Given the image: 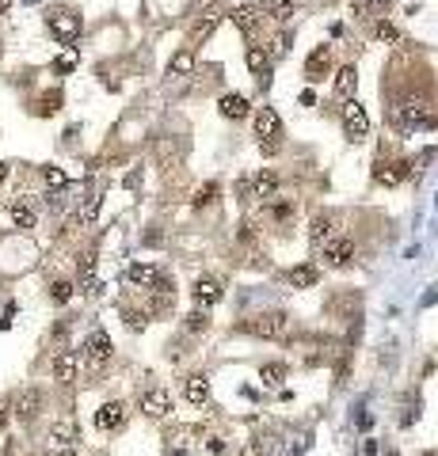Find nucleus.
I'll return each instance as SVG.
<instances>
[{
  "label": "nucleus",
  "instance_id": "obj_1",
  "mask_svg": "<svg viewBox=\"0 0 438 456\" xmlns=\"http://www.w3.org/2000/svg\"><path fill=\"white\" fill-rule=\"evenodd\" d=\"M393 126H400V130L435 126V114H430L427 99H404V103H397V106H393Z\"/></svg>",
  "mask_w": 438,
  "mask_h": 456
},
{
  "label": "nucleus",
  "instance_id": "obj_2",
  "mask_svg": "<svg viewBox=\"0 0 438 456\" xmlns=\"http://www.w3.org/2000/svg\"><path fill=\"white\" fill-rule=\"evenodd\" d=\"M46 23H50V34L61 42V46H73L76 38H80V16L76 12H69V8H54L50 16H46Z\"/></svg>",
  "mask_w": 438,
  "mask_h": 456
},
{
  "label": "nucleus",
  "instance_id": "obj_3",
  "mask_svg": "<svg viewBox=\"0 0 438 456\" xmlns=\"http://www.w3.org/2000/svg\"><path fill=\"white\" fill-rule=\"evenodd\" d=\"M240 331L259 334V339H274V334L286 331V316H282V312H263V316H248L244 323H240Z\"/></svg>",
  "mask_w": 438,
  "mask_h": 456
},
{
  "label": "nucleus",
  "instance_id": "obj_4",
  "mask_svg": "<svg viewBox=\"0 0 438 456\" xmlns=\"http://www.w3.org/2000/svg\"><path fill=\"white\" fill-rule=\"evenodd\" d=\"M343 133H347V141H366V133H370V114L355 99H347V106H343Z\"/></svg>",
  "mask_w": 438,
  "mask_h": 456
},
{
  "label": "nucleus",
  "instance_id": "obj_5",
  "mask_svg": "<svg viewBox=\"0 0 438 456\" xmlns=\"http://www.w3.org/2000/svg\"><path fill=\"white\" fill-rule=\"evenodd\" d=\"M111 350H115V346H111V334L107 331H91L88 339H84V358H88L91 365H107Z\"/></svg>",
  "mask_w": 438,
  "mask_h": 456
},
{
  "label": "nucleus",
  "instance_id": "obj_6",
  "mask_svg": "<svg viewBox=\"0 0 438 456\" xmlns=\"http://www.w3.org/2000/svg\"><path fill=\"white\" fill-rule=\"evenodd\" d=\"M351 259H355V244H351L347 236H328L324 240V262H328V266H347Z\"/></svg>",
  "mask_w": 438,
  "mask_h": 456
},
{
  "label": "nucleus",
  "instance_id": "obj_7",
  "mask_svg": "<svg viewBox=\"0 0 438 456\" xmlns=\"http://www.w3.org/2000/svg\"><path fill=\"white\" fill-rule=\"evenodd\" d=\"M256 137L259 141H282V118L271 106H259L256 111Z\"/></svg>",
  "mask_w": 438,
  "mask_h": 456
},
{
  "label": "nucleus",
  "instance_id": "obj_8",
  "mask_svg": "<svg viewBox=\"0 0 438 456\" xmlns=\"http://www.w3.org/2000/svg\"><path fill=\"white\" fill-rule=\"evenodd\" d=\"M373 179L385 183V187H400V183L408 179V163H404V160H377V168H373Z\"/></svg>",
  "mask_w": 438,
  "mask_h": 456
},
{
  "label": "nucleus",
  "instance_id": "obj_9",
  "mask_svg": "<svg viewBox=\"0 0 438 456\" xmlns=\"http://www.w3.org/2000/svg\"><path fill=\"white\" fill-rule=\"evenodd\" d=\"M122 422H126V407L118 403V399H111V403H103V407L96 411V426H100L103 433L122 430Z\"/></svg>",
  "mask_w": 438,
  "mask_h": 456
},
{
  "label": "nucleus",
  "instance_id": "obj_10",
  "mask_svg": "<svg viewBox=\"0 0 438 456\" xmlns=\"http://www.w3.org/2000/svg\"><path fill=\"white\" fill-rule=\"evenodd\" d=\"M141 411L149 418H164L168 411H172V396H168L164 388H153V391H145L141 396Z\"/></svg>",
  "mask_w": 438,
  "mask_h": 456
},
{
  "label": "nucleus",
  "instance_id": "obj_11",
  "mask_svg": "<svg viewBox=\"0 0 438 456\" xmlns=\"http://www.w3.org/2000/svg\"><path fill=\"white\" fill-rule=\"evenodd\" d=\"M195 301H199L202 312L214 308V304L221 301V285H217L214 277H199V282H195Z\"/></svg>",
  "mask_w": 438,
  "mask_h": 456
},
{
  "label": "nucleus",
  "instance_id": "obj_12",
  "mask_svg": "<svg viewBox=\"0 0 438 456\" xmlns=\"http://www.w3.org/2000/svg\"><path fill=\"white\" fill-rule=\"evenodd\" d=\"M183 396L195 403V407H202V403H210V380L202 373H195V376H187L183 380Z\"/></svg>",
  "mask_w": 438,
  "mask_h": 456
},
{
  "label": "nucleus",
  "instance_id": "obj_13",
  "mask_svg": "<svg viewBox=\"0 0 438 456\" xmlns=\"http://www.w3.org/2000/svg\"><path fill=\"white\" fill-rule=\"evenodd\" d=\"M328 65H331V49H328V46H316L313 54H309V61H305V73H309V80H324Z\"/></svg>",
  "mask_w": 438,
  "mask_h": 456
},
{
  "label": "nucleus",
  "instance_id": "obj_14",
  "mask_svg": "<svg viewBox=\"0 0 438 456\" xmlns=\"http://www.w3.org/2000/svg\"><path fill=\"white\" fill-rule=\"evenodd\" d=\"M316 282H320V266H313V262H301V266L289 270V285L294 289H313Z\"/></svg>",
  "mask_w": 438,
  "mask_h": 456
},
{
  "label": "nucleus",
  "instance_id": "obj_15",
  "mask_svg": "<svg viewBox=\"0 0 438 456\" xmlns=\"http://www.w3.org/2000/svg\"><path fill=\"white\" fill-rule=\"evenodd\" d=\"M160 277L157 266H149V262H133L130 270H126V282L130 285H141V289H153V282Z\"/></svg>",
  "mask_w": 438,
  "mask_h": 456
},
{
  "label": "nucleus",
  "instance_id": "obj_16",
  "mask_svg": "<svg viewBox=\"0 0 438 456\" xmlns=\"http://www.w3.org/2000/svg\"><path fill=\"white\" fill-rule=\"evenodd\" d=\"M252 198H259V202H271L274 194H278V179H274L271 171H259L256 179H252Z\"/></svg>",
  "mask_w": 438,
  "mask_h": 456
},
{
  "label": "nucleus",
  "instance_id": "obj_17",
  "mask_svg": "<svg viewBox=\"0 0 438 456\" xmlns=\"http://www.w3.org/2000/svg\"><path fill=\"white\" fill-rule=\"evenodd\" d=\"M355 88H358L355 65H343V69L336 73V95H339V99H355Z\"/></svg>",
  "mask_w": 438,
  "mask_h": 456
},
{
  "label": "nucleus",
  "instance_id": "obj_18",
  "mask_svg": "<svg viewBox=\"0 0 438 456\" xmlns=\"http://www.w3.org/2000/svg\"><path fill=\"white\" fill-rule=\"evenodd\" d=\"M39 407H42V396L34 388H27V391H19V396H16V415L23 418V422L39 415Z\"/></svg>",
  "mask_w": 438,
  "mask_h": 456
},
{
  "label": "nucleus",
  "instance_id": "obj_19",
  "mask_svg": "<svg viewBox=\"0 0 438 456\" xmlns=\"http://www.w3.org/2000/svg\"><path fill=\"white\" fill-rule=\"evenodd\" d=\"M217 106H221V114H225V118H232V122H237V118H248V111H252L244 95H221V103H217Z\"/></svg>",
  "mask_w": 438,
  "mask_h": 456
},
{
  "label": "nucleus",
  "instance_id": "obj_20",
  "mask_svg": "<svg viewBox=\"0 0 438 456\" xmlns=\"http://www.w3.org/2000/svg\"><path fill=\"white\" fill-rule=\"evenodd\" d=\"M54 376H58V380H73L76 376V350H61L58 358H54Z\"/></svg>",
  "mask_w": 438,
  "mask_h": 456
},
{
  "label": "nucleus",
  "instance_id": "obj_21",
  "mask_svg": "<svg viewBox=\"0 0 438 456\" xmlns=\"http://www.w3.org/2000/svg\"><path fill=\"white\" fill-rule=\"evenodd\" d=\"M244 61H248V69L259 76V80H267V69H271V54H267V49L252 46L248 54H244Z\"/></svg>",
  "mask_w": 438,
  "mask_h": 456
},
{
  "label": "nucleus",
  "instance_id": "obj_22",
  "mask_svg": "<svg viewBox=\"0 0 438 456\" xmlns=\"http://www.w3.org/2000/svg\"><path fill=\"white\" fill-rule=\"evenodd\" d=\"M232 23H237V27H240V31H244V34H252V31H256V27H259V8H252V4H244V8H237V12H232Z\"/></svg>",
  "mask_w": 438,
  "mask_h": 456
},
{
  "label": "nucleus",
  "instance_id": "obj_23",
  "mask_svg": "<svg viewBox=\"0 0 438 456\" xmlns=\"http://www.w3.org/2000/svg\"><path fill=\"white\" fill-rule=\"evenodd\" d=\"M190 69H195V49H190V46H183L179 54L172 57L168 73H172V76H190Z\"/></svg>",
  "mask_w": 438,
  "mask_h": 456
},
{
  "label": "nucleus",
  "instance_id": "obj_24",
  "mask_svg": "<svg viewBox=\"0 0 438 456\" xmlns=\"http://www.w3.org/2000/svg\"><path fill=\"white\" fill-rule=\"evenodd\" d=\"M331 228H336V220H331L328 213H320V217H313V225H309V240H313V244H324V240L331 236Z\"/></svg>",
  "mask_w": 438,
  "mask_h": 456
},
{
  "label": "nucleus",
  "instance_id": "obj_25",
  "mask_svg": "<svg viewBox=\"0 0 438 456\" xmlns=\"http://www.w3.org/2000/svg\"><path fill=\"white\" fill-rule=\"evenodd\" d=\"M263 8H267V16L278 19V23H286V19L294 16V4H289V0H263Z\"/></svg>",
  "mask_w": 438,
  "mask_h": 456
},
{
  "label": "nucleus",
  "instance_id": "obj_26",
  "mask_svg": "<svg viewBox=\"0 0 438 456\" xmlns=\"http://www.w3.org/2000/svg\"><path fill=\"white\" fill-rule=\"evenodd\" d=\"M12 225L16 228H34V209L27 202H16L12 205Z\"/></svg>",
  "mask_w": 438,
  "mask_h": 456
},
{
  "label": "nucleus",
  "instance_id": "obj_27",
  "mask_svg": "<svg viewBox=\"0 0 438 456\" xmlns=\"http://www.w3.org/2000/svg\"><path fill=\"white\" fill-rule=\"evenodd\" d=\"M259 380H263V384H282V380H286V365H282V361L263 365V369H259Z\"/></svg>",
  "mask_w": 438,
  "mask_h": 456
},
{
  "label": "nucleus",
  "instance_id": "obj_28",
  "mask_svg": "<svg viewBox=\"0 0 438 456\" xmlns=\"http://www.w3.org/2000/svg\"><path fill=\"white\" fill-rule=\"evenodd\" d=\"M34 111H39L42 118H46V114H58L61 111V91H46V95L39 99V106H34Z\"/></svg>",
  "mask_w": 438,
  "mask_h": 456
},
{
  "label": "nucleus",
  "instance_id": "obj_29",
  "mask_svg": "<svg viewBox=\"0 0 438 456\" xmlns=\"http://www.w3.org/2000/svg\"><path fill=\"white\" fill-rule=\"evenodd\" d=\"M221 23V16H217V12H206V19H199V23H195V38H210V34H214V27Z\"/></svg>",
  "mask_w": 438,
  "mask_h": 456
},
{
  "label": "nucleus",
  "instance_id": "obj_30",
  "mask_svg": "<svg viewBox=\"0 0 438 456\" xmlns=\"http://www.w3.org/2000/svg\"><path fill=\"white\" fill-rule=\"evenodd\" d=\"M76 61H80V54H76V49L69 46L65 54H61L58 61H54V73H61V76H65V73H73V69H76Z\"/></svg>",
  "mask_w": 438,
  "mask_h": 456
},
{
  "label": "nucleus",
  "instance_id": "obj_31",
  "mask_svg": "<svg viewBox=\"0 0 438 456\" xmlns=\"http://www.w3.org/2000/svg\"><path fill=\"white\" fill-rule=\"evenodd\" d=\"M100 205H103V198H100V194H91L88 202H84V209H80V225H91V220L100 217Z\"/></svg>",
  "mask_w": 438,
  "mask_h": 456
},
{
  "label": "nucleus",
  "instance_id": "obj_32",
  "mask_svg": "<svg viewBox=\"0 0 438 456\" xmlns=\"http://www.w3.org/2000/svg\"><path fill=\"white\" fill-rule=\"evenodd\" d=\"M50 297H54V304H69V301H73V282H54L50 285Z\"/></svg>",
  "mask_w": 438,
  "mask_h": 456
},
{
  "label": "nucleus",
  "instance_id": "obj_33",
  "mask_svg": "<svg viewBox=\"0 0 438 456\" xmlns=\"http://www.w3.org/2000/svg\"><path fill=\"white\" fill-rule=\"evenodd\" d=\"M54 441H58V445H73V441H76V426L73 422H58V426H54Z\"/></svg>",
  "mask_w": 438,
  "mask_h": 456
},
{
  "label": "nucleus",
  "instance_id": "obj_34",
  "mask_svg": "<svg viewBox=\"0 0 438 456\" xmlns=\"http://www.w3.org/2000/svg\"><path fill=\"white\" fill-rule=\"evenodd\" d=\"M42 179H46V187H50V190H61L69 183V175L61 168H46V171H42Z\"/></svg>",
  "mask_w": 438,
  "mask_h": 456
},
{
  "label": "nucleus",
  "instance_id": "obj_35",
  "mask_svg": "<svg viewBox=\"0 0 438 456\" xmlns=\"http://www.w3.org/2000/svg\"><path fill=\"white\" fill-rule=\"evenodd\" d=\"M206 327H210V319H206V312H190V316H187V331L190 334H199V331H206Z\"/></svg>",
  "mask_w": 438,
  "mask_h": 456
},
{
  "label": "nucleus",
  "instance_id": "obj_36",
  "mask_svg": "<svg viewBox=\"0 0 438 456\" xmlns=\"http://www.w3.org/2000/svg\"><path fill=\"white\" fill-rule=\"evenodd\" d=\"M373 34H377L381 42H397V38H400V31H397V27H393V23H385V19H381V23L373 27Z\"/></svg>",
  "mask_w": 438,
  "mask_h": 456
},
{
  "label": "nucleus",
  "instance_id": "obj_37",
  "mask_svg": "<svg viewBox=\"0 0 438 456\" xmlns=\"http://www.w3.org/2000/svg\"><path fill=\"white\" fill-rule=\"evenodd\" d=\"M214 198H217V183H206V187L199 190V198H195V205H199V209H202V205H210V202H214Z\"/></svg>",
  "mask_w": 438,
  "mask_h": 456
},
{
  "label": "nucleus",
  "instance_id": "obj_38",
  "mask_svg": "<svg viewBox=\"0 0 438 456\" xmlns=\"http://www.w3.org/2000/svg\"><path fill=\"white\" fill-rule=\"evenodd\" d=\"M145 323H149L145 312H126V327H130V331H145Z\"/></svg>",
  "mask_w": 438,
  "mask_h": 456
},
{
  "label": "nucleus",
  "instance_id": "obj_39",
  "mask_svg": "<svg viewBox=\"0 0 438 456\" xmlns=\"http://www.w3.org/2000/svg\"><path fill=\"white\" fill-rule=\"evenodd\" d=\"M206 453H210V456H225V441H221V437H210V441H206Z\"/></svg>",
  "mask_w": 438,
  "mask_h": 456
},
{
  "label": "nucleus",
  "instance_id": "obj_40",
  "mask_svg": "<svg viewBox=\"0 0 438 456\" xmlns=\"http://www.w3.org/2000/svg\"><path fill=\"white\" fill-rule=\"evenodd\" d=\"M274 217H278V220H289V217H294V205H289V202H278V205H274Z\"/></svg>",
  "mask_w": 438,
  "mask_h": 456
},
{
  "label": "nucleus",
  "instance_id": "obj_41",
  "mask_svg": "<svg viewBox=\"0 0 438 456\" xmlns=\"http://www.w3.org/2000/svg\"><path fill=\"white\" fill-rule=\"evenodd\" d=\"M4 426H8V407L0 403V430H4Z\"/></svg>",
  "mask_w": 438,
  "mask_h": 456
},
{
  "label": "nucleus",
  "instance_id": "obj_42",
  "mask_svg": "<svg viewBox=\"0 0 438 456\" xmlns=\"http://www.w3.org/2000/svg\"><path fill=\"white\" fill-rule=\"evenodd\" d=\"M8 179V163H0V183Z\"/></svg>",
  "mask_w": 438,
  "mask_h": 456
},
{
  "label": "nucleus",
  "instance_id": "obj_43",
  "mask_svg": "<svg viewBox=\"0 0 438 456\" xmlns=\"http://www.w3.org/2000/svg\"><path fill=\"white\" fill-rule=\"evenodd\" d=\"M8 8H12V0H0V16H4Z\"/></svg>",
  "mask_w": 438,
  "mask_h": 456
},
{
  "label": "nucleus",
  "instance_id": "obj_44",
  "mask_svg": "<svg viewBox=\"0 0 438 456\" xmlns=\"http://www.w3.org/2000/svg\"><path fill=\"white\" fill-rule=\"evenodd\" d=\"M61 456H76V453H73V448H61Z\"/></svg>",
  "mask_w": 438,
  "mask_h": 456
}]
</instances>
